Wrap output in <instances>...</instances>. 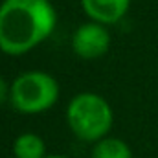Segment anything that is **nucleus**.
<instances>
[{
	"mask_svg": "<svg viewBox=\"0 0 158 158\" xmlns=\"http://www.w3.org/2000/svg\"><path fill=\"white\" fill-rule=\"evenodd\" d=\"M57 26V11L50 0L0 2V52L20 57L39 48Z\"/></svg>",
	"mask_w": 158,
	"mask_h": 158,
	"instance_id": "1",
	"label": "nucleus"
},
{
	"mask_svg": "<svg viewBox=\"0 0 158 158\" xmlns=\"http://www.w3.org/2000/svg\"><path fill=\"white\" fill-rule=\"evenodd\" d=\"M66 121L76 138L81 142L96 143L109 136L114 123V112L103 96L81 92L68 101Z\"/></svg>",
	"mask_w": 158,
	"mask_h": 158,
	"instance_id": "2",
	"label": "nucleus"
},
{
	"mask_svg": "<svg viewBox=\"0 0 158 158\" xmlns=\"http://www.w3.org/2000/svg\"><path fill=\"white\" fill-rule=\"evenodd\" d=\"M59 83L44 70H26L11 83L9 103L20 114H40L59 101Z\"/></svg>",
	"mask_w": 158,
	"mask_h": 158,
	"instance_id": "3",
	"label": "nucleus"
},
{
	"mask_svg": "<svg viewBox=\"0 0 158 158\" xmlns=\"http://www.w3.org/2000/svg\"><path fill=\"white\" fill-rule=\"evenodd\" d=\"M72 52L83 61H96L103 57L110 48V33L107 26L98 22H85L72 33Z\"/></svg>",
	"mask_w": 158,
	"mask_h": 158,
	"instance_id": "4",
	"label": "nucleus"
},
{
	"mask_svg": "<svg viewBox=\"0 0 158 158\" xmlns=\"http://www.w3.org/2000/svg\"><path fill=\"white\" fill-rule=\"evenodd\" d=\"M79 2L88 20L103 26L118 24L131 7V0H79Z\"/></svg>",
	"mask_w": 158,
	"mask_h": 158,
	"instance_id": "5",
	"label": "nucleus"
},
{
	"mask_svg": "<svg viewBox=\"0 0 158 158\" xmlns=\"http://www.w3.org/2000/svg\"><path fill=\"white\" fill-rule=\"evenodd\" d=\"M15 158H46V143L35 132H22L13 142Z\"/></svg>",
	"mask_w": 158,
	"mask_h": 158,
	"instance_id": "6",
	"label": "nucleus"
},
{
	"mask_svg": "<svg viewBox=\"0 0 158 158\" xmlns=\"http://www.w3.org/2000/svg\"><path fill=\"white\" fill-rule=\"evenodd\" d=\"M92 158H132V151L123 140L107 136L94 143Z\"/></svg>",
	"mask_w": 158,
	"mask_h": 158,
	"instance_id": "7",
	"label": "nucleus"
},
{
	"mask_svg": "<svg viewBox=\"0 0 158 158\" xmlns=\"http://www.w3.org/2000/svg\"><path fill=\"white\" fill-rule=\"evenodd\" d=\"M9 92H11V83H7L4 77H0V105L9 101Z\"/></svg>",
	"mask_w": 158,
	"mask_h": 158,
	"instance_id": "8",
	"label": "nucleus"
},
{
	"mask_svg": "<svg viewBox=\"0 0 158 158\" xmlns=\"http://www.w3.org/2000/svg\"><path fill=\"white\" fill-rule=\"evenodd\" d=\"M46 158H66V156H61V155H48Z\"/></svg>",
	"mask_w": 158,
	"mask_h": 158,
	"instance_id": "9",
	"label": "nucleus"
}]
</instances>
